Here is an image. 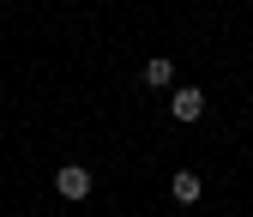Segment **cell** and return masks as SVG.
<instances>
[{
    "mask_svg": "<svg viewBox=\"0 0 253 217\" xmlns=\"http://www.w3.org/2000/svg\"><path fill=\"white\" fill-rule=\"evenodd\" d=\"M90 187H97V175H90L84 163H60V169H54V193H60V199L79 205V199H90Z\"/></svg>",
    "mask_w": 253,
    "mask_h": 217,
    "instance_id": "cell-1",
    "label": "cell"
},
{
    "mask_svg": "<svg viewBox=\"0 0 253 217\" xmlns=\"http://www.w3.org/2000/svg\"><path fill=\"white\" fill-rule=\"evenodd\" d=\"M169 115H175V121H199V115H205V90H199V85H175V90H169Z\"/></svg>",
    "mask_w": 253,
    "mask_h": 217,
    "instance_id": "cell-2",
    "label": "cell"
},
{
    "mask_svg": "<svg viewBox=\"0 0 253 217\" xmlns=\"http://www.w3.org/2000/svg\"><path fill=\"white\" fill-rule=\"evenodd\" d=\"M139 79H145L151 90H175V60H169V54H151V60H145V73H139Z\"/></svg>",
    "mask_w": 253,
    "mask_h": 217,
    "instance_id": "cell-3",
    "label": "cell"
},
{
    "mask_svg": "<svg viewBox=\"0 0 253 217\" xmlns=\"http://www.w3.org/2000/svg\"><path fill=\"white\" fill-rule=\"evenodd\" d=\"M169 193H175V205H199V193H205V181H199L193 169H175V181H169Z\"/></svg>",
    "mask_w": 253,
    "mask_h": 217,
    "instance_id": "cell-4",
    "label": "cell"
}]
</instances>
